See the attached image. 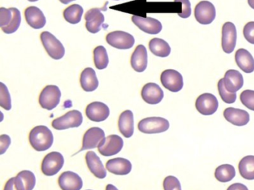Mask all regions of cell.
<instances>
[{
    "label": "cell",
    "mask_w": 254,
    "mask_h": 190,
    "mask_svg": "<svg viewBox=\"0 0 254 190\" xmlns=\"http://www.w3.org/2000/svg\"><path fill=\"white\" fill-rule=\"evenodd\" d=\"M29 142L32 148L38 151L49 149L54 142V136L50 129L45 126H38L29 133Z\"/></svg>",
    "instance_id": "cell-1"
},
{
    "label": "cell",
    "mask_w": 254,
    "mask_h": 190,
    "mask_svg": "<svg viewBox=\"0 0 254 190\" xmlns=\"http://www.w3.org/2000/svg\"><path fill=\"white\" fill-rule=\"evenodd\" d=\"M86 20V28L89 32L96 34L102 29L105 22V16L100 8H92L84 16Z\"/></svg>",
    "instance_id": "cell-16"
},
{
    "label": "cell",
    "mask_w": 254,
    "mask_h": 190,
    "mask_svg": "<svg viewBox=\"0 0 254 190\" xmlns=\"http://www.w3.org/2000/svg\"><path fill=\"white\" fill-rule=\"evenodd\" d=\"M41 40L48 54L54 59H61L64 56L65 48L60 40L48 31L41 34Z\"/></svg>",
    "instance_id": "cell-2"
},
{
    "label": "cell",
    "mask_w": 254,
    "mask_h": 190,
    "mask_svg": "<svg viewBox=\"0 0 254 190\" xmlns=\"http://www.w3.org/2000/svg\"><path fill=\"white\" fill-rule=\"evenodd\" d=\"M115 1H120V0H115Z\"/></svg>",
    "instance_id": "cell-49"
},
{
    "label": "cell",
    "mask_w": 254,
    "mask_h": 190,
    "mask_svg": "<svg viewBox=\"0 0 254 190\" xmlns=\"http://www.w3.org/2000/svg\"><path fill=\"white\" fill-rule=\"evenodd\" d=\"M150 50L155 56L160 57H167L171 53V48L169 43L160 38H154L150 41Z\"/></svg>",
    "instance_id": "cell-29"
},
{
    "label": "cell",
    "mask_w": 254,
    "mask_h": 190,
    "mask_svg": "<svg viewBox=\"0 0 254 190\" xmlns=\"http://www.w3.org/2000/svg\"><path fill=\"white\" fill-rule=\"evenodd\" d=\"M248 4L251 8L254 9V0H248Z\"/></svg>",
    "instance_id": "cell-46"
},
{
    "label": "cell",
    "mask_w": 254,
    "mask_h": 190,
    "mask_svg": "<svg viewBox=\"0 0 254 190\" xmlns=\"http://www.w3.org/2000/svg\"><path fill=\"white\" fill-rule=\"evenodd\" d=\"M236 64L244 72L251 74L254 71V59L252 54L245 48L237 50L235 55Z\"/></svg>",
    "instance_id": "cell-26"
},
{
    "label": "cell",
    "mask_w": 254,
    "mask_h": 190,
    "mask_svg": "<svg viewBox=\"0 0 254 190\" xmlns=\"http://www.w3.org/2000/svg\"><path fill=\"white\" fill-rule=\"evenodd\" d=\"M0 105L4 109L9 111L11 108V95L8 88L3 83H0Z\"/></svg>",
    "instance_id": "cell-36"
},
{
    "label": "cell",
    "mask_w": 254,
    "mask_h": 190,
    "mask_svg": "<svg viewBox=\"0 0 254 190\" xmlns=\"http://www.w3.org/2000/svg\"><path fill=\"white\" fill-rule=\"evenodd\" d=\"M59 184L62 190H81L83 181L78 174L67 171L60 175Z\"/></svg>",
    "instance_id": "cell-18"
},
{
    "label": "cell",
    "mask_w": 254,
    "mask_h": 190,
    "mask_svg": "<svg viewBox=\"0 0 254 190\" xmlns=\"http://www.w3.org/2000/svg\"><path fill=\"white\" fill-rule=\"evenodd\" d=\"M141 95L145 102L151 105H156L163 100L164 92L158 85L149 83L143 86Z\"/></svg>",
    "instance_id": "cell-17"
},
{
    "label": "cell",
    "mask_w": 254,
    "mask_h": 190,
    "mask_svg": "<svg viewBox=\"0 0 254 190\" xmlns=\"http://www.w3.org/2000/svg\"><path fill=\"white\" fill-rule=\"evenodd\" d=\"M94 63L96 68L99 70L105 69L109 64L108 52L104 46H99L93 50Z\"/></svg>",
    "instance_id": "cell-33"
},
{
    "label": "cell",
    "mask_w": 254,
    "mask_h": 190,
    "mask_svg": "<svg viewBox=\"0 0 254 190\" xmlns=\"http://www.w3.org/2000/svg\"><path fill=\"white\" fill-rule=\"evenodd\" d=\"M107 43L117 49L126 50L133 47L135 39L131 34L123 31H116L106 36Z\"/></svg>",
    "instance_id": "cell-7"
},
{
    "label": "cell",
    "mask_w": 254,
    "mask_h": 190,
    "mask_svg": "<svg viewBox=\"0 0 254 190\" xmlns=\"http://www.w3.org/2000/svg\"><path fill=\"white\" fill-rule=\"evenodd\" d=\"M61 96L62 92L57 86L50 85L46 86L40 95V105L49 111L54 109L60 103Z\"/></svg>",
    "instance_id": "cell-5"
},
{
    "label": "cell",
    "mask_w": 254,
    "mask_h": 190,
    "mask_svg": "<svg viewBox=\"0 0 254 190\" xmlns=\"http://www.w3.org/2000/svg\"></svg>",
    "instance_id": "cell-50"
},
{
    "label": "cell",
    "mask_w": 254,
    "mask_h": 190,
    "mask_svg": "<svg viewBox=\"0 0 254 190\" xmlns=\"http://www.w3.org/2000/svg\"><path fill=\"white\" fill-rule=\"evenodd\" d=\"M81 86L85 92H91L97 89L99 80L96 71L92 68H87L81 72Z\"/></svg>",
    "instance_id": "cell-28"
},
{
    "label": "cell",
    "mask_w": 254,
    "mask_h": 190,
    "mask_svg": "<svg viewBox=\"0 0 254 190\" xmlns=\"http://www.w3.org/2000/svg\"><path fill=\"white\" fill-rule=\"evenodd\" d=\"M85 159L88 169L93 175L99 179L106 178V169L96 152L93 151H88L86 154Z\"/></svg>",
    "instance_id": "cell-21"
},
{
    "label": "cell",
    "mask_w": 254,
    "mask_h": 190,
    "mask_svg": "<svg viewBox=\"0 0 254 190\" xmlns=\"http://www.w3.org/2000/svg\"><path fill=\"white\" fill-rule=\"evenodd\" d=\"M82 114L78 110H72L64 115L55 119L52 126L56 130H65L70 128H76L82 124Z\"/></svg>",
    "instance_id": "cell-6"
},
{
    "label": "cell",
    "mask_w": 254,
    "mask_h": 190,
    "mask_svg": "<svg viewBox=\"0 0 254 190\" xmlns=\"http://www.w3.org/2000/svg\"><path fill=\"white\" fill-rule=\"evenodd\" d=\"M124 145V141L117 135H111L105 138L98 146L99 153L103 156L115 155L118 154Z\"/></svg>",
    "instance_id": "cell-8"
},
{
    "label": "cell",
    "mask_w": 254,
    "mask_h": 190,
    "mask_svg": "<svg viewBox=\"0 0 254 190\" xmlns=\"http://www.w3.org/2000/svg\"><path fill=\"white\" fill-rule=\"evenodd\" d=\"M164 190H182L179 180L176 177L169 175L163 181Z\"/></svg>",
    "instance_id": "cell-38"
},
{
    "label": "cell",
    "mask_w": 254,
    "mask_h": 190,
    "mask_svg": "<svg viewBox=\"0 0 254 190\" xmlns=\"http://www.w3.org/2000/svg\"><path fill=\"white\" fill-rule=\"evenodd\" d=\"M25 17L27 23L35 29H41L44 28L47 23V19L42 10L35 6H30L26 9Z\"/></svg>",
    "instance_id": "cell-20"
},
{
    "label": "cell",
    "mask_w": 254,
    "mask_h": 190,
    "mask_svg": "<svg viewBox=\"0 0 254 190\" xmlns=\"http://www.w3.org/2000/svg\"><path fill=\"white\" fill-rule=\"evenodd\" d=\"M84 9L78 4H72L65 9L64 11V17L66 22L70 24H78L81 22Z\"/></svg>",
    "instance_id": "cell-31"
},
{
    "label": "cell",
    "mask_w": 254,
    "mask_h": 190,
    "mask_svg": "<svg viewBox=\"0 0 254 190\" xmlns=\"http://www.w3.org/2000/svg\"><path fill=\"white\" fill-rule=\"evenodd\" d=\"M28 1H32V2H35V1H38V0H28Z\"/></svg>",
    "instance_id": "cell-48"
},
{
    "label": "cell",
    "mask_w": 254,
    "mask_h": 190,
    "mask_svg": "<svg viewBox=\"0 0 254 190\" xmlns=\"http://www.w3.org/2000/svg\"><path fill=\"white\" fill-rule=\"evenodd\" d=\"M239 170L241 176L246 180H254V156L244 157L239 163Z\"/></svg>",
    "instance_id": "cell-30"
},
{
    "label": "cell",
    "mask_w": 254,
    "mask_h": 190,
    "mask_svg": "<svg viewBox=\"0 0 254 190\" xmlns=\"http://www.w3.org/2000/svg\"><path fill=\"white\" fill-rule=\"evenodd\" d=\"M195 107L197 111L203 115H212L218 110V101L212 94H203L196 99Z\"/></svg>",
    "instance_id": "cell-11"
},
{
    "label": "cell",
    "mask_w": 254,
    "mask_h": 190,
    "mask_svg": "<svg viewBox=\"0 0 254 190\" xmlns=\"http://www.w3.org/2000/svg\"><path fill=\"white\" fill-rule=\"evenodd\" d=\"M162 85L172 92H178L184 87V79L176 70L167 69L160 76Z\"/></svg>",
    "instance_id": "cell-10"
},
{
    "label": "cell",
    "mask_w": 254,
    "mask_h": 190,
    "mask_svg": "<svg viewBox=\"0 0 254 190\" xmlns=\"http://www.w3.org/2000/svg\"><path fill=\"white\" fill-rule=\"evenodd\" d=\"M237 32L233 22H227L222 27V49L226 53H231L236 48Z\"/></svg>",
    "instance_id": "cell-12"
},
{
    "label": "cell",
    "mask_w": 254,
    "mask_h": 190,
    "mask_svg": "<svg viewBox=\"0 0 254 190\" xmlns=\"http://www.w3.org/2000/svg\"><path fill=\"white\" fill-rule=\"evenodd\" d=\"M132 22L144 32L149 34H157L162 31L163 25L157 19L151 17H142V16H132Z\"/></svg>",
    "instance_id": "cell-14"
},
{
    "label": "cell",
    "mask_w": 254,
    "mask_h": 190,
    "mask_svg": "<svg viewBox=\"0 0 254 190\" xmlns=\"http://www.w3.org/2000/svg\"><path fill=\"white\" fill-rule=\"evenodd\" d=\"M119 129L126 138H131L134 132L133 114L130 110H126L120 114L119 118Z\"/></svg>",
    "instance_id": "cell-25"
},
{
    "label": "cell",
    "mask_w": 254,
    "mask_h": 190,
    "mask_svg": "<svg viewBox=\"0 0 254 190\" xmlns=\"http://www.w3.org/2000/svg\"><path fill=\"white\" fill-rule=\"evenodd\" d=\"M75 1V0H60L61 2L63 3L64 4H69L71 1Z\"/></svg>",
    "instance_id": "cell-47"
},
{
    "label": "cell",
    "mask_w": 254,
    "mask_h": 190,
    "mask_svg": "<svg viewBox=\"0 0 254 190\" xmlns=\"http://www.w3.org/2000/svg\"><path fill=\"white\" fill-rule=\"evenodd\" d=\"M224 117L227 121L236 126H245L250 121V114L248 111L233 107L224 110Z\"/></svg>",
    "instance_id": "cell-19"
},
{
    "label": "cell",
    "mask_w": 254,
    "mask_h": 190,
    "mask_svg": "<svg viewBox=\"0 0 254 190\" xmlns=\"http://www.w3.org/2000/svg\"><path fill=\"white\" fill-rule=\"evenodd\" d=\"M243 34L248 43L254 45V22H250L244 27Z\"/></svg>",
    "instance_id": "cell-40"
},
{
    "label": "cell",
    "mask_w": 254,
    "mask_h": 190,
    "mask_svg": "<svg viewBox=\"0 0 254 190\" xmlns=\"http://www.w3.org/2000/svg\"><path fill=\"white\" fill-rule=\"evenodd\" d=\"M223 79L226 89L232 93H236L243 87V76L236 70H228Z\"/></svg>",
    "instance_id": "cell-24"
},
{
    "label": "cell",
    "mask_w": 254,
    "mask_h": 190,
    "mask_svg": "<svg viewBox=\"0 0 254 190\" xmlns=\"http://www.w3.org/2000/svg\"><path fill=\"white\" fill-rule=\"evenodd\" d=\"M218 92H219L220 96L221 99L226 103L232 104L234 103L236 100V93H232L227 90L225 86H224V79H221L218 83Z\"/></svg>",
    "instance_id": "cell-35"
},
{
    "label": "cell",
    "mask_w": 254,
    "mask_h": 190,
    "mask_svg": "<svg viewBox=\"0 0 254 190\" xmlns=\"http://www.w3.org/2000/svg\"><path fill=\"white\" fill-rule=\"evenodd\" d=\"M227 190H248V187L240 183L232 184Z\"/></svg>",
    "instance_id": "cell-44"
},
{
    "label": "cell",
    "mask_w": 254,
    "mask_h": 190,
    "mask_svg": "<svg viewBox=\"0 0 254 190\" xmlns=\"http://www.w3.org/2000/svg\"><path fill=\"white\" fill-rule=\"evenodd\" d=\"M236 176L234 166L230 164H223L215 169V177L219 182L227 183Z\"/></svg>",
    "instance_id": "cell-32"
},
{
    "label": "cell",
    "mask_w": 254,
    "mask_h": 190,
    "mask_svg": "<svg viewBox=\"0 0 254 190\" xmlns=\"http://www.w3.org/2000/svg\"><path fill=\"white\" fill-rule=\"evenodd\" d=\"M86 115L92 121H105L110 115L109 107L104 102H91L86 108Z\"/></svg>",
    "instance_id": "cell-15"
},
{
    "label": "cell",
    "mask_w": 254,
    "mask_h": 190,
    "mask_svg": "<svg viewBox=\"0 0 254 190\" xmlns=\"http://www.w3.org/2000/svg\"><path fill=\"white\" fill-rule=\"evenodd\" d=\"M13 11L11 7L7 9L5 7H1L0 8V26H7L11 23L12 20Z\"/></svg>",
    "instance_id": "cell-39"
},
{
    "label": "cell",
    "mask_w": 254,
    "mask_h": 190,
    "mask_svg": "<svg viewBox=\"0 0 254 190\" xmlns=\"http://www.w3.org/2000/svg\"><path fill=\"white\" fill-rule=\"evenodd\" d=\"M169 129V122L163 117H147L138 123V129L145 134L162 133Z\"/></svg>",
    "instance_id": "cell-3"
},
{
    "label": "cell",
    "mask_w": 254,
    "mask_h": 190,
    "mask_svg": "<svg viewBox=\"0 0 254 190\" xmlns=\"http://www.w3.org/2000/svg\"><path fill=\"white\" fill-rule=\"evenodd\" d=\"M106 190H119L113 184H108L106 187Z\"/></svg>",
    "instance_id": "cell-45"
},
{
    "label": "cell",
    "mask_w": 254,
    "mask_h": 190,
    "mask_svg": "<svg viewBox=\"0 0 254 190\" xmlns=\"http://www.w3.org/2000/svg\"><path fill=\"white\" fill-rule=\"evenodd\" d=\"M4 190H17L15 187V178H11L5 184Z\"/></svg>",
    "instance_id": "cell-43"
},
{
    "label": "cell",
    "mask_w": 254,
    "mask_h": 190,
    "mask_svg": "<svg viewBox=\"0 0 254 190\" xmlns=\"http://www.w3.org/2000/svg\"><path fill=\"white\" fill-rule=\"evenodd\" d=\"M216 16L215 6L209 1H201L194 8V17L202 25L212 23Z\"/></svg>",
    "instance_id": "cell-9"
},
{
    "label": "cell",
    "mask_w": 254,
    "mask_h": 190,
    "mask_svg": "<svg viewBox=\"0 0 254 190\" xmlns=\"http://www.w3.org/2000/svg\"><path fill=\"white\" fill-rule=\"evenodd\" d=\"M105 132L101 128H90L84 135L82 148L80 151L96 148L105 139Z\"/></svg>",
    "instance_id": "cell-13"
},
{
    "label": "cell",
    "mask_w": 254,
    "mask_h": 190,
    "mask_svg": "<svg viewBox=\"0 0 254 190\" xmlns=\"http://www.w3.org/2000/svg\"><path fill=\"white\" fill-rule=\"evenodd\" d=\"M175 2H181L183 5L182 11L178 13V16L183 19H187L191 16V3L190 0H175Z\"/></svg>",
    "instance_id": "cell-41"
},
{
    "label": "cell",
    "mask_w": 254,
    "mask_h": 190,
    "mask_svg": "<svg viewBox=\"0 0 254 190\" xmlns=\"http://www.w3.org/2000/svg\"><path fill=\"white\" fill-rule=\"evenodd\" d=\"M106 168L111 173L117 175H128L132 169L130 160L123 157L111 159L106 163Z\"/></svg>",
    "instance_id": "cell-22"
},
{
    "label": "cell",
    "mask_w": 254,
    "mask_h": 190,
    "mask_svg": "<svg viewBox=\"0 0 254 190\" xmlns=\"http://www.w3.org/2000/svg\"><path fill=\"white\" fill-rule=\"evenodd\" d=\"M64 164V157L59 151L49 153L44 157L41 164V170L47 176H53L60 172Z\"/></svg>",
    "instance_id": "cell-4"
},
{
    "label": "cell",
    "mask_w": 254,
    "mask_h": 190,
    "mask_svg": "<svg viewBox=\"0 0 254 190\" xmlns=\"http://www.w3.org/2000/svg\"><path fill=\"white\" fill-rule=\"evenodd\" d=\"M35 184L36 178L31 171H21L15 178V187L17 190H33Z\"/></svg>",
    "instance_id": "cell-27"
},
{
    "label": "cell",
    "mask_w": 254,
    "mask_h": 190,
    "mask_svg": "<svg viewBox=\"0 0 254 190\" xmlns=\"http://www.w3.org/2000/svg\"><path fill=\"white\" fill-rule=\"evenodd\" d=\"M0 147H1V154H3L6 151L11 144V138L7 135H2L0 136Z\"/></svg>",
    "instance_id": "cell-42"
},
{
    "label": "cell",
    "mask_w": 254,
    "mask_h": 190,
    "mask_svg": "<svg viewBox=\"0 0 254 190\" xmlns=\"http://www.w3.org/2000/svg\"><path fill=\"white\" fill-rule=\"evenodd\" d=\"M13 11L12 20L9 25L5 27H2V30L5 34H13L16 32L20 28V23H21V13L20 10L16 7H11Z\"/></svg>",
    "instance_id": "cell-34"
},
{
    "label": "cell",
    "mask_w": 254,
    "mask_h": 190,
    "mask_svg": "<svg viewBox=\"0 0 254 190\" xmlns=\"http://www.w3.org/2000/svg\"><path fill=\"white\" fill-rule=\"evenodd\" d=\"M242 103L251 111H254V91L245 90L240 95Z\"/></svg>",
    "instance_id": "cell-37"
},
{
    "label": "cell",
    "mask_w": 254,
    "mask_h": 190,
    "mask_svg": "<svg viewBox=\"0 0 254 190\" xmlns=\"http://www.w3.org/2000/svg\"><path fill=\"white\" fill-rule=\"evenodd\" d=\"M132 68L137 72H143L148 65V53L143 45H139L133 51L130 59Z\"/></svg>",
    "instance_id": "cell-23"
}]
</instances>
